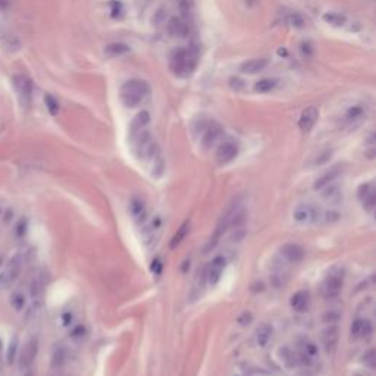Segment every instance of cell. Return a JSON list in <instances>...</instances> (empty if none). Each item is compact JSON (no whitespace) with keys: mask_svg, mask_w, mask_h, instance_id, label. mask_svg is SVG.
<instances>
[{"mask_svg":"<svg viewBox=\"0 0 376 376\" xmlns=\"http://www.w3.org/2000/svg\"><path fill=\"white\" fill-rule=\"evenodd\" d=\"M247 376H267L263 370H253Z\"/></svg>","mask_w":376,"mask_h":376,"instance_id":"60d3db41","label":"cell"},{"mask_svg":"<svg viewBox=\"0 0 376 376\" xmlns=\"http://www.w3.org/2000/svg\"><path fill=\"white\" fill-rule=\"evenodd\" d=\"M344 287V275L339 270H332L321 285V293L325 300H335L339 297Z\"/></svg>","mask_w":376,"mask_h":376,"instance_id":"277c9868","label":"cell"},{"mask_svg":"<svg viewBox=\"0 0 376 376\" xmlns=\"http://www.w3.org/2000/svg\"><path fill=\"white\" fill-rule=\"evenodd\" d=\"M339 319H341V313L338 310H328L323 315V322L326 325H329V323H338Z\"/></svg>","mask_w":376,"mask_h":376,"instance_id":"d590c367","label":"cell"},{"mask_svg":"<svg viewBox=\"0 0 376 376\" xmlns=\"http://www.w3.org/2000/svg\"><path fill=\"white\" fill-rule=\"evenodd\" d=\"M238 156V144L234 140H225L216 150V162L219 165H228Z\"/></svg>","mask_w":376,"mask_h":376,"instance_id":"30bf717a","label":"cell"},{"mask_svg":"<svg viewBox=\"0 0 376 376\" xmlns=\"http://www.w3.org/2000/svg\"><path fill=\"white\" fill-rule=\"evenodd\" d=\"M321 191L322 198L326 203H329V204H338L343 200V190L338 185H335L334 182L329 184V185H326L325 188H322Z\"/></svg>","mask_w":376,"mask_h":376,"instance_id":"44dd1931","label":"cell"},{"mask_svg":"<svg viewBox=\"0 0 376 376\" xmlns=\"http://www.w3.org/2000/svg\"><path fill=\"white\" fill-rule=\"evenodd\" d=\"M284 22H285L287 25H290V27L294 28H303L306 25L304 16L301 14H297V12H291V14L287 15V16L284 18Z\"/></svg>","mask_w":376,"mask_h":376,"instance_id":"1f68e13d","label":"cell"},{"mask_svg":"<svg viewBox=\"0 0 376 376\" xmlns=\"http://www.w3.org/2000/svg\"><path fill=\"white\" fill-rule=\"evenodd\" d=\"M0 347H2V343H0Z\"/></svg>","mask_w":376,"mask_h":376,"instance_id":"7bdbcfd3","label":"cell"},{"mask_svg":"<svg viewBox=\"0 0 376 376\" xmlns=\"http://www.w3.org/2000/svg\"><path fill=\"white\" fill-rule=\"evenodd\" d=\"M329 157H331V152H323V153H321L319 154V157H316V160H315V166H319L322 163L328 162Z\"/></svg>","mask_w":376,"mask_h":376,"instance_id":"f35d334b","label":"cell"},{"mask_svg":"<svg viewBox=\"0 0 376 376\" xmlns=\"http://www.w3.org/2000/svg\"><path fill=\"white\" fill-rule=\"evenodd\" d=\"M25 376H34V372H32L31 369H28L27 373H25Z\"/></svg>","mask_w":376,"mask_h":376,"instance_id":"b9f144b4","label":"cell"},{"mask_svg":"<svg viewBox=\"0 0 376 376\" xmlns=\"http://www.w3.org/2000/svg\"><path fill=\"white\" fill-rule=\"evenodd\" d=\"M278 356L279 359H281V362L284 363V366L285 367H288V369H293L297 366V356H295V353H294L293 350L290 349V347H282V349H279L278 351Z\"/></svg>","mask_w":376,"mask_h":376,"instance_id":"4316f807","label":"cell"},{"mask_svg":"<svg viewBox=\"0 0 376 376\" xmlns=\"http://www.w3.org/2000/svg\"><path fill=\"white\" fill-rule=\"evenodd\" d=\"M12 84H14L15 93L19 98L21 105L22 106H28L31 103V98H32V81L31 78L27 77L25 74H15L12 77Z\"/></svg>","mask_w":376,"mask_h":376,"instance_id":"52a82bcc","label":"cell"},{"mask_svg":"<svg viewBox=\"0 0 376 376\" xmlns=\"http://www.w3.org/2000/svg\"><path fill=\"white\" fill-rule=\"evenodd\" d=\"M66 359H68V350L65 346H57L55 350H53V354H52V366L55 369H60L65 363H66Z\"/></svg>","mask_w":376,"mask_h":376,"instance_id":"83f0119b","label":"cell"},{"mask_svg":"<svg viewBox=\"0 0 376 376\" xmlns=\"http://www.w3.org/2000/svg\"><path fill=\"white\" fill-rule=\"evenodd\" d=\"M178 11L184 21L188 19L193 14V0H178Z\"/></svg>","mask_w":376,"mask_h":376,"instance_id":"836d02e7","label":"cell"},{"mask_svg":"<svg viewBox=\"0 0 376 376\" xmlns=\"http://www.w3.org/2000/svg\"><path fill=\"white\" fill-rule=\"evenodd\" d=\"M150 91L149 84L143 80H129L122 84L119 90V97L126 108H135L147 97Z\"/></svg>","mask_w":376,"mask_h":376,"instance_id":"3957f363","label":"cell"},{"mask_svg":"<svg viewBox=\"0 0 376 376\" xmlns=\"http://www.w3.org/2000/svg\"><path fill=\"white\" fill-rule=\"evenodd\" d=\"M223 128L219 124H210L206 129H204V134H203V139H201V146L204 150H209L212 149L219 140L222 137Z\"/></svg>","mask_w":376,"mask_h":376,"instance_id":"9a60e30c","label":"cell"},{"mask_svg":"<svg viewBox=\"0 0 376 376\" xmlns=\"http://www.w3.org/2000/svg\"><path fill=\"white\" fill-rule=\"evenodd\" d=\"M152 270H154L156 274H160V270H162V265H160V262H159V260H154L153 263H152Z\"/></svg>","mask_w":376,"mask_h":376,"instance_id":"ab89813d","label":"cell"},{"mask_svg":"<svg viewBox=\"0 0 376 376\" xmlns=\"http://www.w3.org/2000/svg\"><path fill=\"white\" fill-rule=\"evenodd\" d=\"M338 341H339V326L336 323L326 325V328L322 331V346L325 351L332 354L338 347Z\"/></svg>","mask_w":376,"mask_h":376,"instance_id":"7c38bea8","label":"cell"},{"mask_svg":"<svg viewBox=\"0 0 376 376\" xmlns=\"http://www.w3.org/2000/svg\"><path fill=\"white\" fill-rule=\"evenodd\" d=\"M339 174H341V170H339V166H335L331 167L329 170H326L323 175H321L316 181H315V185H313V188L315 190H322V188H325L326 185H329V184H332L335 182V180L339 177Z\"/></svg>","mask_w":376,"mask_h":376,"instance_id":"cb8c5ba5","label":"cell"},{"mask_svg":"<svg viewBox=\"0 0 376 376\" xmlns=\"http://www.w3.org/2000/svg\"><path fill=\"white\" fill-rule=\"evenodd\" d=\"M277 85H278V80H275V78H263V80L256 83L254 90L257 93H270L272 90H275Z\"/></svg>","mask_w":376,"mask_h":376,"instance_id":"4dcf8cb0","label":"cell"},{"mask_svg":"<svg viewBox=\"0 0 376 376\" xmlns=\"http://www.w3.org/2000/svg\"><path fill=\"white\" fill-rule=\"evenodd\" d=\"M298 351H300V359L306 364H310L313 362L318 356H319V349H318V344L307 338V336H300L298 338Z\"/></svg>","mask_w":376,"mask_h":376,"instance_id":"4fadbf2b","label":"cell"},{"mask_svg":"<svg viewBox=\"0 0 376 376\" xmlns=\"http://www.w3.org/2000/svg\"><path fill=\"white\" fill-rule=\"evenodd\" d=\"M267 59L265 57H256V59H250V60H247V62H244L241 66H240V71L241 72H244V74H259V72H262V71L265 70L266 66H267Z\"/></svg>","mask_w":376,"mask_h":376,"instance_id":"7402d4cb","label":"cell"},{"mask_svg":"<svg viewBox=\"0 0 376 376\" xmlns=\"http://www.w3.org/2000/svg\"><path fill=\"white\" fill-rule=\"evenodd\" d=\"M357 198L360 200L363 209L373 213L376 204V188L373 182H364L357 190Z\"/></svg>","mask_w":376,"mask_h":376,"instance_id":"9c48e42d","label":"cell"},{"mask_svg":"<svg viewBox=\"0 0 376 376\" xmlns=\"http://www.w3.org/2000/svg\"><path fill=\"white\" fill-rule=\"evenodd\" d=\"M290 304H291V309L294 312H298V313H303L309 309V304H310V295H309V291H297L295 294H293L291 300H290Z\"/></svg>","mask_w":376,"mask_h":376,"instance_id":"ffe728a7","label":"cell"},{"mask_svg":"<svg viewBox=\"0 0 376 376\" xmlns=\"http://www.w3.org/2000/svg\"><path fill=\"white\" fill-rule=\"evenodd\" d=\"M364 115H366V112H364V108H363L362 105H356V106H351L349 111L346 112L344 119H346L347 124L353 125V124L360 122L363 118H364Z\"/></svg>","mask_w":376,"mask_h":376,"instance_id":"484cf974","label":"cell"},{"mask_svg":"<svg viewBox=\"0 0 376 376\" xmlns=\"http://www.w3.org/2000/svg\"><path fill=\"white\" fill-rule=\"evenodd\" d=\"M225 267H226V259L222 257V256H218V257H215L212 260V263L208 267V274H206L208 282H209L212 287L216 285L221 281Z\"/></svg>","mask_w":376,"mask_h":376,"instance_id":"5bb4252c","label":"cell"},{"mask_svg":"<svg viewBox=\"0 0 376 376\" xmlns=\"http://www.w3.org/2000/svg\"><path fill=\"white\" fill-rule=\"evenodd\" d=\"M150 122V113L147 111H141L135 115V118L132 119L131 125H129V139L131 141L135 139V135L140 134L146 126Z\"/></svg>","mask_w":376,"mask_h":376,"instance_id":"2e32d148","label":"cell"},{"mask_svg":"<svg viewBox=\"0 0 376 376\" xmlns=\"http://www.w3.org/2000/svg\"><path fill=\"white\" fill-rule=\"evenodd\" d=\"M372 335V323L366 319H356L351 325V338L363 339Z\"/></svg>","mask_w":376,"mask_h":376,"instance_id":"ac0fdd59","label":"cell"},{"mask_svg":"<svg viewBox=\"0 0 376 376\" xmlns=\"http://www.w3.org/2000/svg\"><path fill=\"white\" fill-rule=\"evenodd\" d=\"M129 213L135 221L144 222L146 216H147V208H146L144 201L139 197H132L131 201H129Z\"/></svg>","mask_w":376,"mask_h":376,"instance_id":"603a6c76","label":"cell"},{"mask_svg":"<svg viewBox=\"0 0 376 376\" xmlns=\"http://www.w3.org/2000/svg\"><path fill=\"white\" fill-rule=\"evenodd\" d=\"M321 218V210L318 209L316 206L310 204V203L297 204L295 209L293 210L294 222L300 223V225H309V223L318 222Z\"/></svg>","mask_w":376,"mask_h":376,"instance_id":"ba28073f","label":"cell"},{"mask_svg":"<svg viewBox=\"0 0 376 376\" xmlns=\"http://www.w3.org/2000/svg\"><path fill=\"white\" fill-rule=\"evenodd\" d=\"M198 62V56L194 49H178L169 59V68L174 75L180 78H187L194 72Z\"/></svg>","mask_w":376,"mask_h":376,"instance_id":"7a4b0ae2","label":"cell"},{"mask_svg":"<svg viewBox=\"0 0 376 376\" xmlns=\"http://www.w3.org/2000/svg\"><path fill=\"white\" fill-rule=\"evenodd\" d=\"M167 32L172 37H178V39H184L188 36V25L182 18H170L167 22Z\"/></svg>","mask_w":376,"mask_h":376,"instance_id":"d6986e66","label":"cell"},{"mask_svg":"<svg viewBox=\"0 0 376 376\" xmlns=\"http://www.w3.org/2000/svg\"><path fill=\"white\" fill-rule=\"evenodd\" d=\"M132 143L135 144V152L139 154L140 159H154L157 154V146L156 141L152 137V134L146 129H143L140 134L135 135V139L132 140Z\"/></svg>","mask_w":376,"mask_h":376,"instance_id":"5b68a950","label":"cell"},{"mask_svg":"<svg viewBox=\"0 0 376 376\" xmlns=\"http://www.w3.org/2000/svg\"><path fill=\"white\" fill-rule=\"evenodd\" d=\"M44 103H46V108H47V111L50 115H57V112H59V101L56 100L55 96H52V94H46L44 96Z\"/></svg>","mask_w":376,"mask_h":376,"instance_id":"e575fe53","label":"cell"},{"mask_svg":"<svg viewBox=\"0 0 376 376\" xmlns=\"http://www.w3.org/2000/svg\"><path fill=\"white\" fill-rule=\"evenodd\" d=\"M188 231H190V222L187 221V222H184L177 229V232L174 234V237L170 240V243H169V247L172 249V250H175L180 244H181L182 241H184V238L187 237V234H188Z\"/></svg>","mask_w":376,"mask_h":376,"instance_id":"f1b7e54d","label":"cell"},{"mask_svg":"<svg viewBox=\"0 0 376 376\" xmlns=\"http://www.w3.org/2000/svg\"><path fill=\"white\" fill-rule=\"evenodd\" d=\"M363 363L364 366H367L369 369H373L375 367V350H367L364 354H363Z\"/></svg>","mask_w":376,"mask_h":376,"instance_id":"74e56055","label":"cell"},{"mask_svg":"<svg viewBox=\"0 0 376 376\" xmlns=\"http://www.w3.org/2000/svg\"><path fill=\"white\" fill-rule=\"evenodd\" d=\"M25 297L21 293H15L12 295V307H14L16 312H21L24 307H25Z\"/></svg>","mask_w":376,"mask_h":376,"instance_id":"8d00e7d4","label":"cell"},{"mask_svg":"<svg viewBox=\"0 0 376 376\" xmlns=\"http://www.w3.org/2000/svg\"><path fill=\"white\" fill-rule=\"evenodd\" d=\"M128 52H129V47L126 44H122V43H112L109 46H106V49H105V55L109 56V57L125 55Z\"/></svg>","mask_w":376,"mask_h":376,"instance_id":"f546056e","label":"cell"},{"mask_svg":"<svg viewBox=\"0 0 376 376\" xmlns=\"http://www.w3.org/2000/svg\"><path fill=\"white\" fill-rule=\"evenodd\" d=\"M272 334H274V329H272L270 325H267V323L259 325L257 329H256V343H257V346L259 347H266L272 339Z\"/></svg>","mask_w":376,"mask_h":376,"instance_id":"d4e9b609","label":"cell"},{"mask_svg":"<svg viewBox=\"0 0 376 376\" xmlns=\"http://www.w3.org/2000/svg\"><path fill=\"white\" fill-rule=\"evenodd\" d=\"M39 354V338L37 336H31L27 343L22 346V349L19 351L18 356V367L21 370H28L31 369L32 363L36 362V357Z\"/></svg>","mask_w":376,"mask_h":376,"instance_id":"8992f818","label":"cell"},{"mask_svg":"<svg viewBox=\"0 0 376 376\" xmlns=\"http://www.w3.org/2000/svg\"><path fill=\"white\" fill-rule=\"evenodd\" d=\"M318 118H319V112H318L316 108L310 106V108L304 109L303 113H301V116H300V121H298L300 129H301L303 132H309V131L315 126L316 121H318Z\"/></svg>","mask_w":376,"mask_h":376,"instance_id":"e0dca14e","label":"cell"},{"mask_svg":"<svg viewBox=\"0 0 376 376\" xmlns=\"http://www.w3.org/2000/svg\"><path fill=\"white\" fill-rule=\"evenodd\" d=\"M279 254L282 256V259L291 265H297L300 262H303L306 251L304 249L297 244V243H285L281 249H279Z\"/></svg>","mask_w":376,"mask_h":376,"instance_id":"8fae6325","label":"cell"},{"mask_svg":"<svg viewBox=\"0 0 376 376\" xmlns=\"http://www.w3.org/2000/svg\"><path fill=\"white\" fill-rule=\"evenodd\" d=\"M323 21L332 27H343L346 24V16L341 14H336V12H326L323 15Z\"/></svg>","mask_w":376,"mask_h":376,"instance_id":"d6a6232c","label":"cell"},{"mask_svg":"<svg viewBox=\"0 0 376 376\" xmlns=\"http://www.w3.org/2000/svg\"><path fill=\"white\" fill-rule=\"evenodd\" d=\"M244 216H246V210L243 208V203L238 198L234 200L228 206V209L225 210V213L219 218L218 223H216L215 234H213V237L210 238L209 249H213L219 243V240L223 237V234H226L229 229H232V228L237 229V228H240L244 223V219H246Z\"/></svg>","mask_w":376,"mask_h":376,"instance_id":"6da1fadb","label":"cell"}]
</instances>
